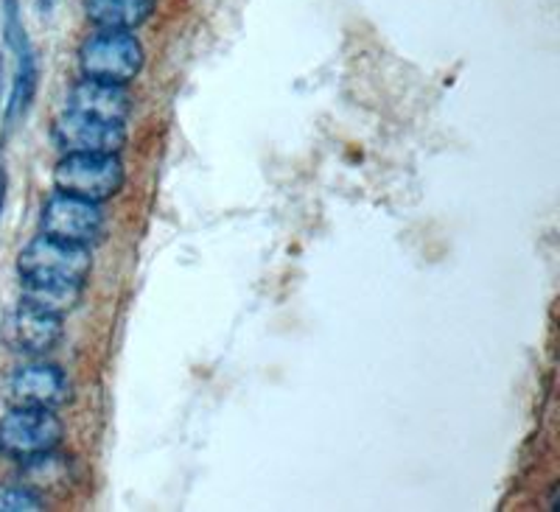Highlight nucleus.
<instances>
[{"label":"nucleus","instance_id":"nucleus-1","mask_svg":"<svg viewBox=\"0 0 560 512\" xmlns=\"http://www.w3.org/2000/svg\"><path fill=\"white\" fill-rule=\"evenodd\" d=\"M93 272V253L82 244L39 235L18 255V275L23 286H84Z\"/></svg>","mask_w":560,"mask_h":512},{"label":"nucleus","instance_id":"nucleus-2","mask_svg":"<svg viewBox=\"0 0 560 512\" xmlns=\"http://www.w3.org/2000/svg\"><path fill=\"white\" fill-rule=\"evenodd\" d=\"M143 65H147V51L132 32L102 28L79 48V68L84 79H96V82L127 88L140 77Z\"/></svg>","mask_w":560,"mask_h":512},{"label":"nucleus","instance_id":"nucleus-3","mask_svg":"<svg viewBox=\"0 0 560 512\" xmlns=\"http://www.w3.org/2000/svg\"><path fill=\"white\" fill-rule=\"evenodd\" d=\"M54 185L88 202H113L127 185V168L118 154H62L54 168Z\"/></svg>","mask_w":560,"mask_h":512},{"label":"nucleus","instance_id":"nucleus-4","mask_svg":"<svg viewBox=\"0 0 560 512\" xmlns=\"http://www.w3.org/2000/svg\"><path fill=\"white\" fill-rule=\"evenodd\" d=\"M65 426L54 409L12 406L0 418V454L14 462H32L62 445Z\"/></svg>","mask_w":560,"mask_h":512},{"label":"nucleus","instance_id":"nucleus-5","mask_svg":"<svg viewBox=\"0 0 560 512\" xmlns=\"http://www.w3.org/2000/svg\"><path fill=\"white\" fill-rule=\"evenodd\" d=\"M51 138L62 154H118L127 146V124L68 109L54 118Z\"/></svg>","mask_w":560,"mask_h":512},{"label":"nucleus","instance_id":"nucleus-6","mask_svg":"<svg viewBox=\"0 0 560 512\" xmlns=\"http://www.w3.org/2000/svg\"><path fill=\"white\" fill-rule=\"evenodd\" d=\"M39 228H43L45 235L90 247V244L102 241V235L107 233V216H104L102 205L57 190L43 205Z\"/></svg>","mask_w":560,"mask_h":512},{"label":"nucleus","instance_id":"nucleus-7","mask_svg":"<svg viewBox=\"0 0 560 512\" xmlns=\"http://www.w3.org/2000/svg\"><path fill=\"white\" fill-rule=\"evenodd\" d=\"M3 37H7L9 51L14 54V79H12V95L7 104V124H14L20 115H26L32 107L34 90H37V54H34L28 34L23 28V20L18 12V0H7L3 3Z\"/></svg>","mask_w":560,"mask_h":512},{"label":"nucleus","instance_id":"nucleus-8","mask_svg":"<svg viewBox=\"0 0 560 512\" xmlns=\"http://www.w3.org/2000/svg\"><path fill=\"white\" fill-rule=\"evenodd\" d=\"M65 336V316L43 311L37 305L20 300L18 309L3 323V339L14 353L43 359L59 348Z\"/></svg>","mask_w":560,"mask_h":512},{"label":"nucleus","instance_id":"nucleus-9","mask_svg":"<svg viewBox=\"0 0 560 512\" xmlns=\"http://www.w3.org/2000/svg\"><path fill=\"white\" fill-rule=\"evenodd\" d=\"M9 404L12 406H34V409H54L68 404L70 384L62 368L51 361H32L14 370L7 386Z\"/></svg>","mask_w":560,"mask_h":512},{"label":"nucleus","instance_id":"nucleus-10","mask_svg":"<svg viewBox=\"0 0 560 512\" xmlns=\"http://www.w3.org/2000/svg\"><path fill=\"white\" fill-rule=\"evenodd\" d=\"M132 95L121 84L96 82V79H84L68 95V109L93 115V118L113 120V124H127L132 115Z\"/></svg>","mask_w":560,"mask_h":512},{"label":"nucleus","instance_id":"nucleus-11","mask_svg":"<svg viewBox=\"0 0 560 512\" xmlns=\"http://www.w3.org/2000/svg\"><path fill=\"white\" fill-rule=\"evenodd\" d=\"M84 14L98 28L135 32L154 14L158 0H82Z\"/></svg>","mask_w":560,"mask_h":512},{"label":"nucleus","instance_id":"nucleus-12","mask_svg":"<svg viewBox=\"0 0 560 512\" xmlns=\"http://www.w3.org/2000/svg\"><path fill=\"white\" fill-rule=\"evenodd\" d=\"M84 286H23V300L43 311L65 316L82 303Z\"/></svg>","mask_w":560,"mask_h":512},{"label":"nucleus","instance_id":"nucleus-13","mask_svg":"<svg viewBox=\"0 0 560 512\" xmlns=\"http://www.w3.org/2000/svg\"><path fill=\"white\" fill-rule=\"evenodd\" d=\"M45 510V499L26 485L3 487L0 490V512H39Z\"/></svg>","mask_w":560,"mask_h":512},{"label":"nucleus","instance_id":"nucleus-14","mask_svg":"<svg viewBox=\"0 0 560 512\" xmlns=\"http://www.w3.org/2000/svg\"><path fill=\"white\" fill-rule=\"evenodd\" d=\"M57 3H59V0H37V9L43 14H51L54 9H57Z\"/></svg>","mask_w":560,"mask_h":512},{"label":"nucleus","instance_id":"nucleus-15","mask_svg":"<svg viewBox=\"0 0 560 512\" xmlns=\"http://www.w3.org/2000/svg\"><path fill=\"white\" fill-rule=\"evenodd\" d=\"M3 202H7V177L0 174V210H3Z\"/></svg>","mask_w":560,"mask_h":512}]
</instances>
